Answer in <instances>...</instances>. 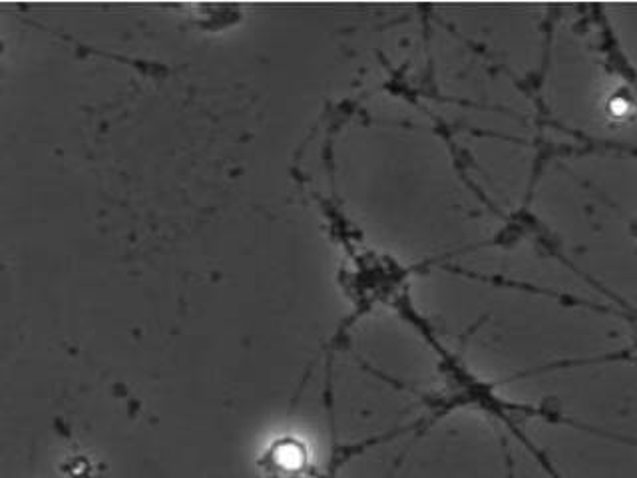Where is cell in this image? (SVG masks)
<instances>
[{
    "label": "cell",
    "mask_w": 637,
    "mask_h": 478,
    "mask_svg": "<svg viewBox=\"0 0 637 478\" xmlns=\"http://www.w3.org/2000/svg\"><path fill=\"white\" fill-rule=\"evenodd\" d=\"M512 424L558 478H637V353L589 367L550 414L514 412Z\"/></svg>",
    "instance_id": "6da1fadb"
}]
</instances>
